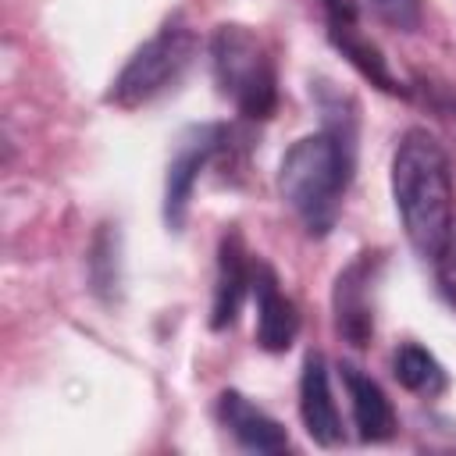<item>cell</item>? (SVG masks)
<instances>
[{"mask_svg": "<svg viewBox=\"0 0 456 456\" xmlns=\"http://www.w3.org/2000/svg\"><path fill=\"white\" fill-rule=\"evenodd\" d=\"M392 196L417 256L438 260L452 228V171L442 142L428 128L403 132L392 153Z\"/></svg>", "mask_w": 456, "mask_h": 456, "instance_id": "cell-1", "label": "cell"}, {"mask_svg": "<svg viewBox=\"0 0 456 456\" xmlns=\"http://www.w3.org/2000/svg\"><path fill=\"white\" fill-rule=\"evenodd\" d=\"M353 171V132L338 121L289 146L278 167V192L310 235H328L342 210Z\"/></svg>", "mask_w": 456, "mask_h": 456, "instance_id": "cell-2", "label": "cell"}, {"mask_svg": "<svg viewBox=\"0 0 456 456\" xmlns=\"http://www.w3.org/2000/svg\"><path fill=\"white\" fill-rule=\"evenodd\" d=\"M210 68L221 96L235 103L242 118L264 121L278 107V71L267 43L235 21H224L210 36Z\"/></svg>", "mask_w": 456, "mask_h": 456, "instance_id": "cell-3", "label": "cell"}, {"mask_svg": "<svg viewBox=\"0 0 456 456\" xmlns=\"http://www.w3.org/2000/svg\"><path fill=\"white\" fill-rule=\"evenodd\" d=\"M196 57V36L185 25H164L157 28L118 71L110 82L107 103L121 110H135L150 100H157L164 89H171Z\"/></svg>", "mask_w": 456, "mask_h": 456, "instance_id": "cell-4", "label": "cell"}, {"mask_svg": "<svg viewBox=\"0 0 456 456\" xmlns=\"http://www.w3.org/2000/svg\"><path fill=\"white\" fill-rule=\"evenodd\" d=\"M381 256L378 253H356L331 285V314H335V331L363 349L374 335V285H378Z\"/></svg>", "mask_w": 456, "mask_h": 456, "instance_id": "cell-5", "label": "cell"}, {"mask_svg": "<svg viewBox=\"0 0 456 456\" xmlns=\"http://www.w3.org/2000/svg\"><path fill=\"white\" fill-rule=\"evenodd\" d=\"M224 142H228L224 125H200L182 139V146L175 150V157L167 164V182H164V221H167V228L182 232L196 178Z\"/></svg>", "mask_w": 456, "mask_h": 456, "instance_id": "cell-6", "label": "cell"}, {"mask_svg": "<svg viewBox=\"0 0 456 456\" xmlns=\"http://www.w3.org/2000/svg\"><path fill=\"white\" fill-rule=\"evenodd\" d=\"M253 289V264L242 246V235L228 228L217 246V278H214V299H210V328L224 331L239 321L242 299Z\"/></svg>", "mask_w": 456, "mask_h": 456, "instance_id": "cell-7", "label": "cell"}, {"mask_svg": "<svg viewBox=\"0 0 456 456\" xmlns=\"http://www.w3.org/2000/svg\"><path fill=\"white\" fill-rule=\"evenodd\" d=\"M253 296H256V346L267 353H285L296 342L299 314L292 299L281 292L271 264H253Z\"/></svg>", "mask_w": 456, "mask_h": 456, "instance_id": "cell-8", "label": "cell"}, {"mask_svg": "<svg viewBox=\"0 0 456 456\" xmlns=\"http://www.w3.org/2000/svg\"><path fill=\"white\" fill-rule=\"evenodd\" d=\"M299 417H303L306 435L317 445H338L342 420H338V406H335L328 367H324V356L321 353H310L303 360V374H299Z\"/></svg>", "mask_w": 456, "mask_h": 456, "instance_id": "cell-9", "label": "cell"}, {"mask_svg": "<svg viewBox=\"0 0 456 456\" xmlns=\"http://www.w3.org/2000/svg\"><path fill=\"white\" fill-rule=\"evenodd\" d=\"M217 417L228 428V435L253 452H281L289 449V435L285 428L267 417L260 406H253L242 392H221L217 395Z\"/></svg>", "mask_w": 456, "mask_h": 456, "instance_id": "cell-10", "label": "cell"}, {"mask_svg": "<svg viewBox=\"0 0 456 456\" xmlns=\"http://www.w3.org/2000/svg\"><path fill=\"white\" fill-rule=\"evenodd\" d=\"M342 385L349 395L356 435L363 442H388L395 435V410H392L388 395L381 392V385L353 363H342Z\"/></svg>", "mask_w": 456, "mask_h": 456, "instance_id": "cell-11", "label": "cell"}, {"mask_svg": "<svg viewBox=\"0 0 456 456\" xmlns=\"http://www.w3.org/2000/svg\"><path fill=\"white\" fill-rule=\"evenodd\" d=\"M328 36H331V43L342 50V57H346L370 86H378V89H385V93H403V86L395 82V75L388 71V64H385V57H381V50L356 28V18H349V21H328Z\"/></svg>", "mask_w": 456, "mask_h": 456, "instance_id": "cell-12", "label": "cell"}, {"mask_svg": "<svg viewBox=\"0 0 456 456\" xmlns=\"http://www.w3.org/2000/svg\"><path fill=\"white\" fill-rule=\"evenodd\" d=\"M392 374H395V381H399L403 388H410V392H417V395H428V399L442 395L445 385H449V374H445V367L438 363V356H435L431 349L417 346V342H403V346L392 353Z\"/></svg>", "mask_w": 456, "mask_h": 456, "instance_id": "cell-13", "label": "cell"}, {"mask_svg": "<svg viewBox=\"0 0 456 456\" xmlns=\"http://www.w3.org/2000/svg\"><path fill=\"white\" fill-rule=\"evenodd\" d=\"M374 18L399 32H417L424 21V0H367Z\"/></svg>", "mask_w": 456, "mask_h": 456, "instance_id": "cell-14", "label": "cell"}, {"mask_svg": "<svg viewBox=\"0 0 456 456\" xmlns=\"http://www.w3.org/2000/svg\"><path fill=\"white\" fill-rule=\"evenodd\" d=\"M438 281H442V292L449 296V303L456 306V217H452V228H449V239L438 253Z\"/></svg>", "mask_w": 456, "mask_h": 456, "instance_id": "cell-15", "label": "cell"}, {"mask_svg": "<svg viewBox=\"0 0 456 456\" xmlns=\"http://www.w3.org/2000/svg\"><path fill=\"white\" fill-rule=\"evenodd\" d=\"M321 4L328 11V21H349V18H356V11H353L349 0H321Z\"/></svg>", "mask_w": 456, "mask_h": 456, "instance_id": "cell-16", "label": "cell"}]
</instances>
